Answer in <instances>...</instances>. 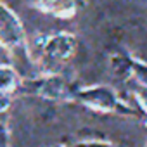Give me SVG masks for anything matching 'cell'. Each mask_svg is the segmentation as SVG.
<instances>
[{"mask_svg":"<svg viewBox=\"0 0 147 147\" xmlns=\"http://www.w3.org/2000/svg\"><path fill=\"white\" fill-rule=\"evenodd\" d=\"M111 67L114 69L116 75H125L126 71H130L131 66H130L123 57H113V61H111Z\"/></svg>","mask_w":147,"mask_h":147,"instance_id":"6","label":"cell"},{"mask_svg":"<svg viewBox=\"0 0 147 147\" xmlns=\"http://www.w3.org/2000/svg\"><path fill=\"white\" fill-rule=\"evenodd\" d=\"M35 5L45 12L57 16H71L76 9L75 0H35Z\"/></svg>","mask_w":147,"mask_h":147,"instance_id":"2","label":"cell"},{"mask_svg":"<svg viewBox=\"0 0 147 147\" xmlns=\"http://www.w3.org/2000/svg\"><path fill=\"white\" fill-rule=\"evenodd\" d=\"M16 83H18L16 73L9 66H0V94H7L14 90Z\"/></svg>","mask_w":147,"mask_h":147,"instance_id":"4","label":"cell"},{"mask_svg":"<svg viewBox=\"0 0 147 147\" xmlns=\"http://www.w3.org/2000/svg\"><path fill=\"white\" fill-rule=\"evenodd\" d=\"M83 99L88 104H92L95 107H100V109H113L114 104H116L114 95L106 88H97V90L87 92V94H83Z\"/></svg>","mask_w":147,"mask_h":147,"instance_id":"3","label":"cell"},{"mask_svg":"<svg viewBox=\"0 0 147 147\" xmlns=\"http://www.w3.org/2000/svg\"><path fill=\"white\" fill-rule=\"evenodd\" d=\"M62 90H64V85L61 83L59 78H50L42 85V94L47 95V97H52V99L59 97L62 94Z\"/></svg>","mask_w":147,"mask_h":147,"instance_id":"5","label":"cell"},{"mask_svg":"<svg viewBox=\"0 0 147 147\" xmlns=\"http://www.w3.org/2000/svg\"><path fill=\"white\" fill-rule=\"evenodd\" d=\"M75 147H109L106 144H97V142H88V144H78Z\"/></svg>","mask_w":147,"mask_h":147,"instance_id":"7","label":"cell"},{"mask_svg":"<svg viewBox=\"0 0 147 147\" xmlns=\"http://www.w3.org/2000/svg\"><path fill=\"white\" fill-rule=\"evenodd\" d=\"M5 145V130L4 126H0V147H4Z\"/></svg>","mask_w":147,"mask_h":147,"instance_id":"8","label":"cell"},{"mask_svg":"<svg viewBox=\"0 0 147 147\" xmlns=\"http://www.w3.org/2000/svg\"><path fill=\"white\" fill-rule=\"evenodd\" d=\"M76 49V40L71 35H55L50 36L45 43V54L54 61L69 59Z\"/></svg>","mask_w":147,"mask_h":147,"instance_id":"1","label":"cell"}]
</instances>
